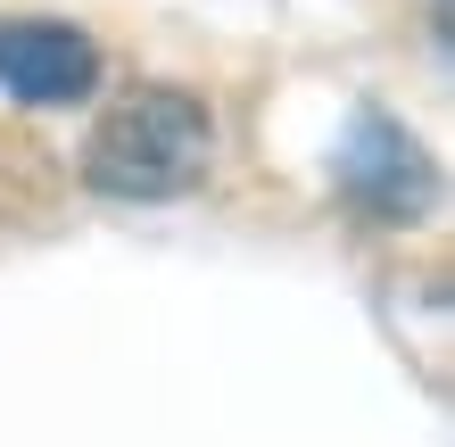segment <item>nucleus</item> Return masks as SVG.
Segmentation results:
<instances>
[{"mask_svg": "<svg viewBox=\"0 0 455 447\" xmlns=\"http://www.w3.org/2000/svg\"><path fill=\"white\" fill-rule=\"evenodd\" d=\"M207 149H216V116L174 84H141L92 124L84 174L116 199H174L207 174Z\"/></svg>", "mask_w": 455, "mask_h": 447, "instance_id": "obj_1", "label": "nucleus"}, {"mask_svg": "<svg viewBox=\"0 0 455 447\" xmlns=\"http://www.w3.org/2000/svg\"><path fill=\"white\" fill-rule=\"evenodd\" d=\"M100 84L92 34H75L59 17H0V92L25 108H75Z\"/></svg>", "mask_w": 455, "mask_h": 447, "instance_id": "obj_2", "label": "nucleus"}]
</instances>
